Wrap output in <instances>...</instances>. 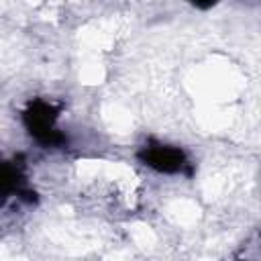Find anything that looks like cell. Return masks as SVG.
<instances>
[{"label":"cell","mask_w":261,"mask_h":261,"mask_svg":"<svg viewBox=\"0 0 261 261\" xmlns=\"http://www.w3.org/2000/svg\"><path fill=\"white\" fill-rule=\"evenodd\" d=\"M145 159L149 165L157 167L159 171H175L181 167V153L171 147H163V145L149 149Z\"/></svg>","instance_id":"6da1fadb"}]
</instances>
